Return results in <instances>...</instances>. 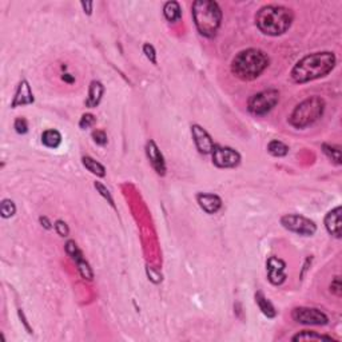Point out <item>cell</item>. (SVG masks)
<instances>
[{"label": "cell", "instance_id": "6da1fadb", "mask_svg": "<svg viewBox=\"0 0 342 342\" xmlns=\"http://www.w3.org/2000/svg\"><path fill=\"white\" fill-rule=\"evenodd\" d=\"M336 66L333 52H316L302 58L291 70V78L296 83H306L326 77Z\"/></svg>", "mask_w": 342, "mask_h": 342}, {"label": "cell", "instance_id": "7a4b0ae2", "mask_svg": "<svg viewBox=\"0 0 342 342\" xmlns=\"http://www.w3.org/2000/svg\"><path fill=\"white\" fill-rule=\"evenodd\" d=\"M293 23V12L283 5H265L256 15V24L265 35L285 34Z\"/></svg>", "mask_w": 342, "mask_h": 342}, {"label": "cell", "instance_id": "3957f363", "mask_svg": "<svg viewBox=\"0 0 342 342\" xmlns=\"http://www.w3.org/2000/svg\"><path fill=\"white\" fill-rule=\"evenodd\" d=\"M269 66V57L257 48L238 52L231 61V71L242 80H254Z\"/></svg>", "mask_w": 342, "mask_h": 342}, {"label": "cell", "instance_id": "277c9868", "mask_svg": "<svg viewBox=\"0 0 342 342\" xmlns=\"http://www.w3.org/2000/svg\"><path fill=\"white\" fill-rule=\"evenodd\" d=\"M193 18L201 35L214 38L222 20V11L215 1L197 0L193 3Z\"/></svg>", "mask_w": 342, "mask_h": 342}, {"label": "cell", "instance_id": "5b68a950", "mask_svg": "<svg viewBox=\"0 0 342 342\" xmlns=\"http://www.w3.org/2000/svg\"><path fill=\"white\" fill-rule=\"evenodd\" d=\"M325 102L320 97L307 98L300 103L290 115V124L296 128H305L317 122L323 114Z\"/></svg>", "mask_w": 342, "mask_h": 342}, {"label": "cell", "instance_id": "8992f818", "mask_svg": "<svg viewBox=\"0 0 342 342\" xmlns=\"http://www.w3.org/2000/svg\"><path fill=\"white\" fill-rule=\"evenodd\" d=\"M280 101V92L277 90H265L261 91L249 99L247 108L253 115H265L273 108Z\"/></svg>", "mask_w": 342, "mask_h": 342}, {"label": "cell", "instance_id": "52a82bcc", "mask_svg": "<svg viewBox=\"0 0 342 342\" xmlns=\"http://www.w3.org/2000/svg\"><path fill=\"white\" fill-rule=\"evenodd\" d=\"M281 223L285 229L305 237H310L317 231V226L313 221L298 214L283 215L281 218Z\"/></svg>", "mask_w": 342, "mask_h": 342}, {"label": "cell", "instance_id": "ba28073f", "mask_svg": "<svg viewBox=\"0 0 342 342\" xmlns=\"http://www.w3.org/2000/svg\"><path fill=\"white\" fill-rule=\"evenodd\" d=\"M291 316L294 321L303 325H326L329 321L325 313L313 307H297Z\"/></svg>", "mask_w": 342, "mask_h": 342}, {"label": "cell", "instance_id": "9c48e42d", "mask_svg": "<svg viewBox=\"0 0 342 342\" xmlns=\"http://www.w3.org/2000/svg\"><path fill=\"white\" fill-rule=\"evenodd\" d=\"M213 163L221 169H231L238 166L241 162V155L235 150L222 146H214L213 150Z\"/></svg>", "mask_w": 342, "mask_h": 342}, {"label": "cell", "instance_id": "30bf717a", "mask_svg": "<svg viewBox=\"0 0 342 342\" xmlns=\"http://www.w3.org/2000/svg\"><path fill=\"white\" fill-rule=\"evenodd\" d=\"M191 134L194 138L195 146L198 148L201 154H211L214 150V142L209 135V133L201 127L200 124H193L191 126Z\"/></svg>", "mask_w": 342, "mask_h": 342}, {"label": "cell", "instance_id": "8fae6325", "mask_svg": "<svg viewBox=\"0 0 342 342\" xmlns=\"http://www.w3.org/2000/svg\"><path fill=\"white\" fill-rule=\"evenodd\" d=\"M267 269V278L273 285H281L286 280V263L277 257H270L266 263Z\"/></svg>", "mask_w": 342, "mask_h": 342}, {"label": "cell", "instance_id": "7c38bea8", "mask_svg": "<svg viewBox=\"0 0 342 342\" xmlns=\"http://www.w3.org/2000/svg\"><path fill=\"white\" fill-rule=\"evenodd\" d=\"M146 154H147V158L154 170L159 175H164L166 174V163H164L163 155H162L161 150H159L157 143L154 141H148L147 144H146Z\"/></svg>", "mask_w": 342, "mask_h": 342}, {"label": "cell", "instance_id": "4fadbf2b", "mask_svg": "<svg viewBox=\"0 0 342 342\" xmlns=\"http://www.w3.org/2000/svg\"><path fill=\"white\" fill-rule=\"evenodd\" d=\"M34 103V95L31 91V87L27 80H21L18 86L14 101L11 103V107H18V106H26V104H31Z\"/></svg>", "mask_w": 342, "mask_h": 342}, {"label": "cell", "instance_id": "5bb4252c", "mask_svg": "<svg viewBox=\"0 0 342 342\" xmlns=\"http://www.w3.org/2000/svg\"><path fill=\"white\" fill-rule=\"evenodd\" d=\"M325 227L336 238L341 237V207L337 206L336 209L329 211L325 217Z\"/></svg>", "mask_w": 342, "mask_h": 342}, {"label": "cell", "instance_id": "9a60e30c", "mask_svg": "<svg viewBox=\"0 0 342 342\" xmlns=\"http://www.w3.org/2000/svg\"><path fill=\"white\" fill-rule=\"evenodd\" d=\"M197 201H198V203L202 207V210L206 211L207 214H214L222 206L221 198L218 195L214 194H203V193H201V194L197 195Z\"/></svg>", "mask_w": 342, "mask_h": 342}, {"label": "cell", "instance_id": "2e32d148", "mask_svg": "<svg viewBox=\"0 0 342 342\" xmlns=\"http://www.w3.org/2000/svg\"><path fill=\"white\" fill-rule=\"evenodd\" d=\"M103 92H104V87L101 82L98 80H92L91 84H90V90H88V97H87L86 106L90 108L97 107L98 104L101 103L103 97Z\"/></svg>", "mask_w": 342, "mask_h": 342}, {"label": "cell", "instance_id": "e0dca14e", "mask_svg": "<svg viewBox=\"0 0 342 342\" xmlns=\"http://www.w3.org/2000/svg\"><path fill=\"white\" fill-rule=\"evenodd\" d=\"M256 302H257V305L260 306L261 312L263 313L266 317H269V318L276 317L277 314L276 309H274V306L271 305L270 302L267 301V298H266L261 291H258V293L256 294Z\"/></svg>", "mask_w": 342, "mask_h": 342}, {"label": "cell", "instance_id": "ac0fdd59", "mask_svg": "<svg viewBox=\"0 0 342 342\" xmlns=\"http://www.w3.org/2000/svg\"><path fill=\"white\" fill-rule=\"evenodd\" d=\"M41 142L50 148H57L61 142V135L57 130H47L41 135Z\"/></svg>", "mask_w": 342, "mask_h": 342}, {"label": "cell", "instance_id": "d6986e66", "mask_svg": "<svg viewBox=\"0 0 342 342\" xmlns=\"http://www.w3.org/2000/svg\"><path fill=\"white\" fill-rule=\"evenodd\" d=\"M163 14L169 21H178L182 16V11L177 1H169L164 4Z\"/></svg>", "mask_w": 342, "mask_h": 342}, {"label": "cell", "instance_id": "ffe728a7", "mask_svg": "<svg viewBox=\"0 0 342 342\" xmlns=\"http://www.w3.org/2000/svg\"><path fill=\"white\" fill-rule=\"evenodd\" d=\"M82 162L84 164L88 171H91L92 174H95L98 177H104L106 175V169L103 167V164L97 162L95 159H92L91 157H83Z\"/></svg>", "mask_w": 342, "mask_h": 342}, {"label": "cell", "instance_id": "44dd1931", "mask_svg": "<svg viewBox=\"0 0 342 342\" xmlns=\"http://www.w3.org/2000/svg\"><path fill=\"white\" fill-rule=\"evenodd\" d=\"M322 340H327L332 341V337L327 336H322V334H317L316 332H309V330H303V332L298 333L297 336L293 337V341H322Z\"/></svg>", "mask_w": 342, "mask_h": 342}, {"label": "cell", "instance_id": "7402d4cb", "mask_svg": "<svg viewBox=\"0 0 342 342\" xmlns=\"http://www.w3.org/2000/svg\"><path fill=\"white\" fill-rule=\"evenodd\" d=\"M267 151L273 155V157H285L286 154L289 153V147L286 146L285 143H282L281 141H271L267 146Z\"/></svg>", "mask_w": 342, "mask_h": 342}, {"label": "cell", "instance_id": "603a6c76", "mask_svg": "<svg viewBox=\"0 0 342 342\" xmlns=\"http://www.w3.org/2000/svg\"><path fill=\"white\" fill-rule=\"evenodd\" d=\"M322 150L326 154L327 158H330L334 163L341 164V148L340 146H333V144H322Z\"/></svg>", "mask_w": 342, "mask_h": 342}, {"label": "cell", "instance_id": "cb8c5ba5", "mask_svg": "<svg viewBox=\"0 0 342 342\" xmlns=\"http://www.w3.org/2000/svg\"><path fill=\"white\" fill-rule=\"evenodd\" d=\"M66 251L68 253V256L71 257L72 260L78 262L79 260H82V251L79 250V247L77 246V243L74 241H68L66 243Z\"/></svg>", "mask_w": 342, "mask_h": 342}, {"label": "cell", "instance_id": "d4e9b609", "mask_svg": "<svg viewBox=\"0 0 342 342\" xmlns=\"http://www.w3.org/2000/svg\"><path fill=\"white\" fill-rule=\"evenodd\" d=\"M0 210H1V215H3V218H10V217H12V215L15 214V211H16L15 203L10 200H4L3 202H1Z\"/></svg>", "mask_w": 342, "mask_h": 342}, {"label": "cell", "instance_id": "484cf974", "mask_svg": "<svg viewBox=\"0 0 342 342\" xmlns=\"http://www.w3.org/2000/svg\"><path fill=\"white\" fill-rule=\"evenodd\" d=\"M77 265H78V269H79V273H80V276H82L83 278H86V280H90V281H91L92 270H91V267H90V265L87 263V261L84 260V258H82V260L78 261Z\"/></svg>", "mask_w": 342, "mask_h": 342}, {"label": "cell", "instance_id": "4316f807", "mask_svg": "<svg viewBox=\"0 0 342 342\" xmlns=\"http://www.w3.org/2000/svg\"><path fill=\"white\" fill-rule=\"evenodd\" d=\"M95 189L101 193V195H102L103 198L106 201H108V203L111 204L113 207H115V203H114V200H113V197H111V193L108 191V189L106 187V186H103L101 182H95Z\"/></svg>", "mask_w": 342, "mask_h": 342}, {"label": "cell", "instance_id": "83f0119b", "mask_svg": "<svg viewBox=\"0 0 342 342\" xmlns=\"http://www.w3.org/2000/svg\"><path fill=\"white\" fill-rule=\"evenodd\" d=\"M92 138H94V142L99 144V146H104L107 143V135L104 131H101V130H97L92 133Z\"/></svg>", "mask_w": 342, "mask_h": 342}, {"label": "cell", "instance_id": "f1b7e54d", "mask_svg": "<svg viewBox=\"0 0 342 342\" xmlns=\"http://www.w3.org/2000/svg\"><path fill=\"white\" fill-rule=\"evenodd\" d=\"M143 52L146 54V57H147V59L153 64H157V54H155V50H154V47L151 46V44H144L143 46Z\"/></svg>", "mask_w": 342, "mask_h": 342}, {"label": "cell", "instance_id": "f546056e", "mask_svg": "<svg viewBox=\"0 0 342 342\" xmlns=\"http://www.w3.org/2000/svg\"><path fill=\"white\" fill-rule=\"evenodd\" d=\"M15 130L16 133L26 134L28 131V123L24 118H18L15 121Z\"/></svg>", "mask_w": 342, "mask_h": 342}, {"label": "cell", "instance_id": "4dcf8cb0", "mask_svg": "<svg viewBox=\"0 0 342 342\" xmlns=\"http://www.w3.org/2000/svg\"><path fill=\"white\" fill-rule=\"evenodd\" d=\"M94 123H95V117H94L92 114H84V115L80 118L79 126L82 128H88L91 127Z\"/></svg>", "mask_w": 342, "mask_h": 342}, {"label": "cell", "instance_id": "1f68e13d", "mask_svg": "<svg viewBox=\"0 0 342 342\" xmlns=\"http://www.w3.org/2000/svg\"><path fill=\"white\" fill-rule=\"evenodd\" d=\"M55 230H57V233L60 235V237H67L68 233H70L68 226H67L66 222H63V221H57V222H55Z\"/></svg>", "mask_w": 342, "mask_h": 342}, {"label": "cell", "instance_id": "d6a6232c", "mask_svg": "<svg viewBox=\"0 0 342 342\" xmlns=\"http://www.w3.org/2000/svg\"><path fill=\"white\" fill-rule=\"evenodd\" d=\"M330 291H332L334 296L337 297H341V280H340V277H336L334 280H333L332 285H330Z\"/></svg>", "mask_w": 342, "mask_h": 342}, {"label": "cell", "instance_id": "836d02e7", "mask_svg": "<svg viewBox=\"0 0 342 342\" xmlns=\"http://www.w3.org/2000/svg\"><path fill=\"white\" fill-rule=\"evenodd\" d=\"M82 5H83V8H84V12H87V14L90 15V14H91V11H92V3H91V1H86V3L83 1Z\"/></svg>", "mask_w": 342, "mask_h": 342}, {"label": "cell", "instance_id": "e575fe53", "mask_svg": "<svg viewBox=\"0 0 342 342\" xmlns=\"http://www.w3.org/2000/svg\"><path fill=\"white\" fill-rule=\"evenodd\" d=\"M40 223L43 226H44L46 229H51V223H50V221L47 220L46 217H41V218H40Z\"/></svg>", "mask_w": 342, "mask_h": 342}, {"label": "cell", "instance_id": "d590c367", "mask_svg": "<svg viewBox=\"0 0 342 342\" xmlns=\"http://www.w3.org/2000/svg\"><path fill=\"white\" fill-rule=\"evenodd\" d=\"M63 80H67V82L72 83V82H74V78L70 77L68 74H64V75H63Z\"/></svg>", "mask_w": 342, "mask_h": 342}]
</instances>
